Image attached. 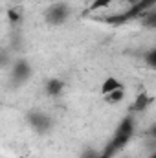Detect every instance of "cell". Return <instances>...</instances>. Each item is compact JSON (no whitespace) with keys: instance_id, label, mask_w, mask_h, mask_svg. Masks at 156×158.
Masks as SVG:
<instances>
[{"instance_id":"17","label":"cell","mask_w":156,"mask_h":158,"mask_svg":"<svg viewBox=\"0 0 156 158\" xmlns=\"http://www.w3.org/2000/svg\"><path fill=\"white\" fill-rule=\"evenodd\" d=\"M149 134H151L153 138H156V123L153 125V127H151V131H149Z\"/></svg>"},{"instance_id":"19","label":"cell","mask_w":156,"mask_h":158,"mask_svg":"<svg viewBox=\"0 0 156 158\" xmlns=\"http://www.w3.org/2000/svg\"><path fill=\"white\" fill-rule=\"evenodd\" d=\"M149 158H156V151H153V153L149 155Z\"/></svg>"},{"instance_id":"16","label":"cell","mask_w":156,"mask_h":158,"mask_svg":"<svg viewBox=\"0 0 156 158\" xmlns=\"http://www.w3.org/2000/svg\"><path fill=\"white\" fill-rule=\"evenodd\" d=\"M147 63H149V64L156 70V48L153 50V52H149V53H147Z\"/></svg>"},{"instance_id":"15","label":"cell","mask_w":156,"mask_h":158,"mask_svg":"<svg viewBox=\"0 0 156 158\" xmlns=\"http://www.w3.org/2000/svg\"><path fill=\"white\" fill-rule=\"evenodd\" d=\"M99 156H101V153H99V151H96V149L88 147V149H84V151L81 153V156H79V158H99Z\"/></svg>"},{"instance_id":"8","label":"cell","mask_w":156,"mask_h":158,"mask_svg":"<svg viewBox=\"0 0 156 158\" xmlns=\"http://www.w3.org/2000/svg\"><path fill=\"white\" fill-rule=\"evenodd\" d=\"M119 88H123V85H121L116 77H107L103 81V85H101V94L107 96V94H110V92H114V90H119Z\"/></svg>"},{"instance_id":"20","label":"cell","mask_w":156,"mask_h":158,"mask_svg":"<svg viewBox=\"0 0 156 158\" xmlns=\"http://www.w3.org/2000/svg\"><path fill=\"white\" fill-rule=\"evenodd\" d=\"M123 158H129V156H123Z\"/></svg>"},{"instance_id":"11","label":"cell","mask_w":156,"mask_h":158,"mask_svg":"<svg viewBox=\"0 0 156 158\" xmlns=\"http://www.w3.org/2000/svg\"><path fill=\"white\" fill-rule=\"evenodd\" d=\"M143 17V26H147V28H156V11H147V13H143L142 15Z\"/></svg>"},{"instance_id":"18","label":"cell","mask_w":156,"mask_h":158,"mask_svg":"<svg viewBox=\"0 0 156 158\" xmlns=\"http://www.w3.org/2000/svg\"><path fill=\"white\" fill-rule=\"evenodd\" d=\"M127 2H129L130 6H134V4H138V2H142V0H127Z\"/></svg>"},{"instance_id":"9","label":"cell","mask_w":156,"mask_h":158,"mask_svg":"<svg viewBox=\"0 0 156 158\" xmlns=\"http://www.w3.org/2000/svg\"><path fill=\"white\" fill-rule=\"evenodd\" d=\"M103 98H105V101H107L109 105H117L119 101L125 99V88L114 90V92H110V94H107V96H103Z\"/></svg>"},{"instance_id":"7","label":"cell","mask_w":156,"mask_h":158,"mask_svg":"<svg viewBox=\"0 0 156 158\" xmlns=\"http://www.w3.org/2000/svg\"><path fill=\"white\" fill-rule=\"evenodd\" d=\"M63 90H64V83L61 79H48L46 81V92H48V96L57 98V96L63 94Z\"/></svg>"},{"instance_id":"3","label":"cell","mask_w":156,"mask_h":158,"mask_svg":"<svg viewBox=\"0 0 156 158\" xmlns=\"http://www.w3.org/2000/svg\"><path fill=\"white\" fill-rule=\"evenodd\" d=\"M28 121H30V127L35 132H39V134H46L51 129V119L44 112H30L28 114Z\"/></svg>"},{"instance_id":"4","label":"cell","mask_w":156,"mask_h":158,"mask_svg":"<svg viewBox=\"0 0 156 158\" xmlns=\"http://www.w3.org/2000/svg\"><path fill=\"white\" fill-rule=\"evenodd\" d=\"M30 76H31V66H30V63H28L26 59L15 61V64H13V79H15V83H17V85L26 83V81L30 79Z\"/></svg>"},{"instance_id":"14","label":"cell","mask_w":156,"mask_h":158,"mask_svg":"<svg viewBox=\"0 0 156 158\" xmlns=\"http://www.w3.org/2000/svg\"><path fill=\"white\" fill-rule=\"evenodd\" d=\"M116 153H117V149L112 145V142H110V143H109V145L101 151V156H99V158H112Z\"/></svg>"},{"instance_id":"6","label":"cell","mask_w":156,"mask_h":158,"mask_svg":"<svg viewBox=\"0 0 156 158\" xmlns=\"http://www.w3.org/2000/svg\"><path fill=\"white\" fill-rule=\"evenodd\" d=\"M151 103H153V98H151L147 92H140V94L136 96L134 103L130 105V110H134V112H143L145 109L151 107Z\"/></svg>"},{"instance_id":"12","label":"cell","mask_w":156,"mask_h":158,"mask_svg":"<svg viewBox=\"0 0 156 158\" xmlns=\"http://www.w3.org/2000/svg\"><path fill=\"white\" fill-rule=\"evenodd\" d=\"M7 20H9L11 24H18V22H20V13H18L15 7H9V9H7Z\"/></svg>"},{"instance_id":"2","label":"cell","mask_w":156,"mask_h":158,"mask_svg":"<svg viewBox=\"0 0 156 158\" xmlns=\"http://www.w3.org/2000/svg\"><path fill=\"white\" fill-rule=\"evenodd\" d=\"M68 15H70V7H68L66 4L59 2V4H53V6H50V7L46 9L44 19H46V22H48L50 26H61V24L66 22Z\"/></svg>"},{"instance_id":"1","label":"cell","mask_w":156,"mask_h":158,"mask_svg":"<svg viewBox=\"0 0 156 158\" xmlns=\"http://www.w3.org/2000/svg\"><path fill=\"white\" fill-rule=\"evenodd\" d=\"M132 134H134V119L129 114V116H125V118L121 119V123L117 125L116 132H114V138H112V145L116 147L117 151H121L129 143V140L132 138Z\"/></svg>"},{"instance_id":"10","label":"cell","mask_w":156,"mask_h":158,"mask_svg":"<svg viewBox=\"0 0 156 158\" xmlns=\"http://www.w3.org/2000/svg\"><path fill=\"white\" fill-rule=\"evenodd\" d=\"M127 20H129L127 13H121V15H112V17H107V19H105V22H107V24H110V26H121V24H125Z\"/></svg>"},{"instance_id":"5","label":"cell","mask_w":156,"mask_h":158,"mask_svg":"<svg viewBox=\"0 0 156 158\" xmlns=\"http://www.w3.org/2000/svg\"><path fill=\"white\" fill-rule=\"evenodd\" d=\"M154 4H156V0H142V2H138V4H134V6H130V9L127 11L129 20H130V19H136V17H142L143 13H147L149 9H153Z\"/></svg>"},{"instance_id":"13","label":"cell","mask_w":156,"mask_h":158,"mask_svg":"<svg viewBox=\"0 0 156 158\" xmlns=\"http://www.w3.org/2000/svg\"><path fill=\"white\" fill-rule=\"evenodd\" d=\"M114 0H94L92 6H90V11H96V9H103V7H109Z\"/></svg>"}]
</instances>
